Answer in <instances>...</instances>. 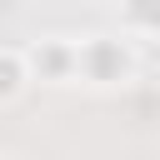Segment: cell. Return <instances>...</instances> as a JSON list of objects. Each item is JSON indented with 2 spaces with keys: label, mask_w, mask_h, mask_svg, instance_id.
<instances>
[{
  "label": "cell",
  "mask_w": 160,
  "mask_h": 160,
  "mask_svg": "<svg viewBox=\"0 0 160 160\" xmlns=\"http://www.w3.org/2000/svg\"><path fill=\"white\" fill-rule=\"evenodd\" d=\"M140 70V55L130 45V35L120 30H90L75 40V85L90 90H125Z\"/></svg>",
  "instance_id": "1"
},
{
  "label": "cell",
  "mask_w": 160,
  "mask_h": 160,
  "mask_svg": "<svg viewBox=\"0 0 160 160\" xmlns=\"http://www.w3.org/2000/svg\"><path fill=\"white\" fill-rule=\"evenodd\" d=\"M25 70L40 85H75V35H35L25 50Z\"/></svg>",
  "instance_id": "2"
},
{
  "label": "cell",
  "mask_w": 160,
  "mask_h": 160,
  "mask_svg": "<svg viewBox=\"0 0 160 160\" xmlns=\"http://www.w3.org/2000/svg\"><path fill=\"white\" fill-rule=\"evenodd\" d=\"M30 85V70H25V55L15 45H0V105H15Z\"/></svg>",
  "instance_id": "3"
},
{
  "label": "cell",
  "mask_w": 160,
  "mask_h": 160,
  "mask_svg": "<svg viewBox=\"0 0 160 160\" xmlns=\"http://www.w3.org/2000/svg\"><path fill=\"white\" fill-rule=\"evenodd\" d=\"M125 35H160V0H115Z\"/></svg>",
  "instance_id": "4"
},
{
  "label": "cell",
  "mask_w": 160,
  "mask_h": 160,
  "mask_svg": "<svg viewBox=\"0 0 160 160\" xmlns=\"http://www.w3.org/2000/svg\"><path fill=\"white\" fill-rule=\"evenodd\" d=\"M0 160H10V155H0Z\"/></svg>",
  "instance_id": "5"
}]
</instances>
